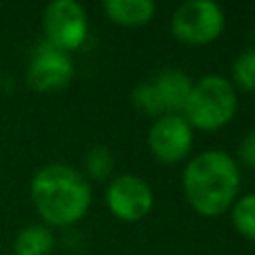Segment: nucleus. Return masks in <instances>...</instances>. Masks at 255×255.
Instances as JSON below:
<instances>
[{"label": "nucleus", "mask_w": 255, "mask_h": 255, "mask_svg": "<svg viewBox=\"0 0 255 255\" xmlns=\"http://www.w3.org/2000/svg\"><path fill=\"white\" fill-rule=\"evenodd\" d=\"M193 131L185 118L167 114L159 118L149 131V147L153 155L163 163H175L191 149Z\"/></svg>", "instance_id": "nucleus-8"}, {"label": "nucleus", "mask_w": 255, "mask_h": 255, "mask_svg": "<svg viewBox=\"0 0 255 255\" xmlns=\"http://www.w3.org/2000/svg\"><path fill=\"white\" fill-rule=\"evenodd\" d=\"M161 112H181L187 104L189 92H191V80L181 70H165L161 72L155 82L151 84Z\"/></svg>", "instance_id": "nucleus-9"}, {"label": "nucleus", "mask_w": 255, "mask_h": 255, "mask_svg": "<svg viewBox=\"0 0 255 255\" xmlns=\"http://www.w3.org/2000/svg\"><path fill=\"white\" fill-rule=\"evenodd\" d=\"M231 217L239 233H243L249 239H255V193L241 197L233 205Z\"/></svg>", "instance_id": "nucleus-12"}, {"label": "nucleus", "mask_w": 255, "mask_h": 255, "mask_svg": "<svg viewBox=\"0 0 255 255\" xmlns=\"http://www.w3.org/2000/svg\"><path fill=\"white\" fill-rule=\"evenodd\" d=\"M44 32L46 42L70 52L84 44L88 34V20L84 8L74 0H54L44 10Z\"/></svg>", "instance_id": "nucleus-5"}, {"label": "nucleus", "mask_w": 255, "mask_h": 255, "mask_svg": "<svg viewBox=\"0 0 255 255\" xmlns=\"http://www.w3.org/2000/svg\"><path fill=\"white\" fill-rule=\"evenodd\" d=\"M112 167H114V159H112V153L106 147L96 145V147H92L88 151V155H86V169H88V173L94 179H100V181L106 179L110 175Z\"/></svg>", "instance_id": "nucleus-14"}, {"label": "nucleus", "mask_w": 255, "mask_h": 255, "mask_svg": "<svg viewBox=\"0 0 255 255\" xmlns=\"http://www.w3.org/2000/svg\"><path fill=\"white\" fill-rule=\"evenodd\" d=\"M54 249V235L44 225H28L20 229L14 241L16 255H50Z\"/></svg>", "instance_id": "nucleus-11"}, {"label": "nucleus", "mask_w": 255, "mask_h": 255, "mask_svg": "<svg viewBox=\"0 0 255 255\" xmlns=\"http://www.w3.org/2000/svg\"><path fill=\"white\" fill-rule=\"evenodd\" d=\"M72 76H74V64L68 52L48 42H42L32 54L26 80L34 92H56L66 88Z\"/></svg>", "instance_id": "nucleus-6"}, {"label": "nucleus", "mask_w": 255, "mask_h": 255, "mask_svg": "<svg viewBox=\"0 0 255 255\" xmlns=\"http://www.w3.org/2000/svg\"><path fill=\"white\" fill-rule=\"evenodd\" d=\"M131 100H133V104H135L139 110H143L145 114L155 116V114H159V112H161V106H159L157 94H155V90H153V86H151V84H139V86L133 90Z\"/></svg>", "instance_id": "nucleus-15"}, {"label": "nucleus", "mask_w": 255, "mask_h": 255, "mask_svg": "<svg viewBox=\"0 0 255 255\" xmlns=\"http://www.w3.org/2000/svg\"><path fill=\"white\" fill-rule=\"evenodd\" d=\"M155 4L151 0H106L104 12L118 24L137 26L153 16Z\"/></svg>", "instance_id": "nucleus-10"}, {"label": "nucleus", "mask_w": 255, "mask_h": 255, "mask_svg": "<svg viewBox=\"0 0 255 255\" xmlns=\"http://www.w3.org/2000/svg\"><path fill=\"white\" fill-rule=\"evenodd\" d=\"M235 108L237 96L233 86L221 76H205L191 86L183 112L189 126L201 129H217L233 118Z\"/></svg>", "instance_id": "nucleus-3"}, {"label": "nucleus", "mask_w": 255, "mask_h": 255, "mask_svg": "<svg viewBox=\"0 0 255 255\" xmlns=\"http://www.w3.org/2000/svg\"><path fill=\"white\" fill-rule=\"evenodd\" d=\"M173 36L187 44H207L223 30V10L211 0L183 2L171 18Z\"/></svg>", "instance_id": "nucleus-4"}, {"label": "nucleus", "mask_w": 255, "mask_h": 255, "mask_svg": "<svg viewBox=\"0 0 255 255\" xmlns=\"http://www.w3.org/2000/svg\"><path fill=\"white\" fill-rule=\"evenodd\" d=\"M30 195L40 217L52 225L78 221L92 199L86 177L64 163H50L38 169L30 183Z\"/></svg>", "instance_id": "nucleus-1"}, {"label": "nucleus", "mask_w": 255, "mask_h": 255, "mask_svg": "<svg viewBox=\"0 0 255 255\" xmlns=\"http://www.w3.org/2000/svg\"><path fill=\"white\" fill-rule=\"evenodd\" d=\"M183 189L191 207L201 215H219L235 199L239 169L225 151H203L183 171Z\"/></svg>", "instance_id": "nucleus-2"}, {"label": "nucleus", "mask_w": 255, "mask_h": 255, "mask_svg": "<svg viewBox=\"0 0 255 255\" xmlns=\"http://www.w3.org/2000/svg\"><path fill=\"white\" fill-rule=\"evenodd\" d=\"M237 153H239L241 163H245L247 167H255V129H251L243 137V141L239 143Z\"/></svg>", "instance_id": "nucleus-16"}, {"label": "nucleus", "mask_w": 255, "mask_h": 255, "mask_svg": "<svg viewBox=\"0 0 255 255\" xmlns=\"http://www.w3.org/2000/svg\"><path fill=\"white\" fill-rule=\"evenodd\" d=\"M233 80L243 90H255V48L245 50L233 64Z\"/></svg>", "instance_id": "nucleus-13"}, {"label": "nucleus", "mask_w": 255, "mask_h": 255, "mask_svg": "<svg viewBox=\"0 0 255 255\" xmlns=\"http://www.w3.org/2000/svg\"><path fill=\"white\" fill-rule=\"evenodd\" d=\"M106 201L116 217L124 221H137L151 209L153 195L141 177L128 173L112 179L106 191Z\"/></svg>", "instance_id": "nucleus-7"}]
</instances>
